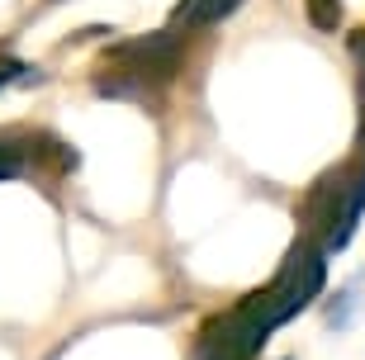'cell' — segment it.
Masks as SVG:
<instances>
[{
  "label": "cell",
  "mask_w": 365,
  "mask_h": 360,
  "mask_svg": "<svg viewBox=\"0 0 365 360\" xmlns=\"http://www.w3.org/2000/svg\"><path fill=\"white\" fill-rule=\"evenodd\" d=\"M318 284H323V252L309 247V242H299L294 252H289V261H284L280 280H275L266 294L252 299L257 313H261V322H266V332H275L284 318H294L299 308L318 294Z\"/></svg>",
  "instance_id": "obj_1"
},
{
  "label": "cell",
  "mask_w": 365,
  "mask_h": 360,
  "mask_svg": "<svg viewBox=\"0 0 365 360\" xmlns=\"http://www.w3.org/2000/svg\"><path fill=\"white\" fill-rule=\"evenodd\" d=\"M361 204H365V171L337 166L332 175L318 180V190H313V218H318V232H323L327 252L346 247V237L361 223Z\"/></svg>",
  "instance_id": "obj_2"
},
{
  "label": "cell",
  "mask_w": 365,
  "mask_h": 360,
  "mask_svg": "<svg viewBox=\"0 0 365 360\" xmlns=\"http://www.w3.org/2000/svg\"><path fill=\"white\" fill-rule=\"evenodd\" d=\"M266 322H261L257 304L247 299L237 313H228V318H218L209 332H204V346H200V360H252L257 356V346L266 341Z\"/></svg>",
  "instance_id": "obj_3"
},
{
  "label": "cell",
  "mask_w": 365,
  "mask_h": 360,
  "mask_svg": "<svg viewBox=\"0 0 365 360\" xmlns=\"http://www.w3.org/2000/svg\"><path fill=\"white\" fill-rule=\"evenodd\" d=\"M232 5H237V0H180L176 19L180 24H214V19H223Z\"/></svg>",
  "instance_id": "obj_4"
},
{
  "label": "cell",
  "mask_w": 365,
  "mask_h": 360,
  "mask_svg": "<svg viewBox=\"0 0 365 360\" xmlns=\"http://www.w3.org/2000/svg\"><path fill=\"white\" fill-rule=\"evenodd\" d=\"M19 171H24V152L14 143H0V180L5 175H19Z\"/></svg>",
  "instance_id": "obj_5"
},
{
  "label": "cell",
  "mask_w": 365,
  "mask_h": 360,
  "mask_svg": "<svg viewBox=\"0 0 365 360\" xmlns=\"http://www.w3.org/2000/svg\"><path fill=\"white\" fill-rule=\"evenodd\" d=\"M309 14H313V24L332 29L337 24V0H309Z\"/></svg>",
  "instance_id": "obj_6"
},
{
  "label": "cell",
  "mask_w": 365,
  "mask_h": 360,
  "mask_svg": "<svg viewBox=\"0 0 365 360\" xmlns=\"http://www.w3.org/2000/svg\"><path fill=\"white\" fill-rule=\"evenodd\" d=\"M351 53H356V67H361V105H365V34L351 38Z\"/></svg>",
  "instance_id": "obj_7"
}]
</instances>
